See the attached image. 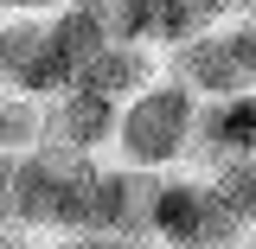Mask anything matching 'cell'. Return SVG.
<instances>
[{
  "label": "cell",
  "instance_id": "cell-2",
  "mask_svg": "<svg viewBox=\"0 0 256 249\" xmlns=\"http://www.w3.org/2000/svg\"><path fill=\"white\" fill-rule=\"evenodd\" d=\"M192 134H198V96L154 77L141 96H128L122 115H116V154L128 173H173L192 154Z\"/></svg>",
  "mask_w": 256,
  "mask_h": 249
},
{
  "label": "cell",
  "instance_id": "cell-13",
  "mask_svg": "<svg viewBox=\"0 0 256 249\" xmlns=\"http://www.w3.org/2000/svg\"><path fill=\"white\" fill-rule=\"evenodd\" d=\"M237 249H256V243H237Z\"/></svg>",
  "mask_w": 256,
  "mask_h": 249
},
{
  "label": "cell",
  "instance_id": "cell-9",
  "mask_svg": "<svg viewBox=\"0 0 256 249\" xmlns=\"http://www.w3.org/2000/svg\"><path fill=\"white\" fill-rule=\"evenodd\" d=\"M230 51H237V64H244V77L256 90V26L250 19H230Z\"/></svg>",
  "mask_w": 256,
  "mask_h": 249
},
{
  "label": "cell",
  "instance_id": "cell-8",
  "mask_svg": "<svg viewBox=\"0 0 256 249\" xmlns=\"http://www.w3.org/2000/svg\"><path fill=\"white\" fill-rule=\"evenodd\" d=\"M212 192L230 205V218L256 230V160H230V166H212Z\"/></svg>",
  "mask_w": 256,
  "mask_h": 249
},
{
  "label": "cell",
  "instance_id": "cell-6",
  "mask_svg": "<svg viewBox=\"0 0 256 249\" xmlns=\"http://www.w3.org/2000/svg\"><path fill=\"white\" fill-rule=\"evenodd\" d=\"M192 154L205 166H230V160H256V90L224 96V102H198V134Z\"/></svg>",
  "mask_w": 256,
  "mask_h": 249
},
{
  "label": "cell",
  "instance_id": "cell-5",
  "mask_svg": "<svg viewBox=\"0 0 256 249\" xmlns=\"http://www.w3.org/2000/svg\"><path fill=\"white\" fill-rule=\"evenodd\" d=\"M166 83L205 96V102L244 96L250 77H244V64H237V51H230V26L198 32V38H186V45H173V51H166Z\"/></svg>",
  "mask_w": 256,
  "mask_h": 249
},
{
  "label": "cell",
  "instance_id": "cell-10",
  "mask_svg": "<svg viewBox=\"0 0 256 249\" xmlns=\"http://www.w3.org/2000/svg\"><path fill=\"white\" fill-rule=\"evenodd\" d=\"M13 179H20V154H0V230L13 224Z\"/></svg>",
  "mask_w": 256,
  "mask_h": 249
},
{
  "label": "cell",
  "instance_id": "cell-1",
  "mask_svg": "<svg viewBox=\"0 0 256 249\" xmlns=\"http://www.w3.org/2000/svg\"><path fill=\"white\" fill-rule=\"evenodd\" d=\"M96 186H102L96 160L58 154V147H32V154H20V179H13V224L20 230L90 237L96 230Z\"/></svg>",
  "mask_w": 256,
  "mask_h": 249
},
{
  "label": "cell",
  "instance_id": "cell-7",
  "mask_svg": "<svg viewBox=\"0 0 256 249\" xmlns=\"http://www.w3.org/2000/svg\"><path fill=\"white\" fill-rule=\"evenodd\" d=\"M154 77L160 70H154V51H148V45H102V51L84 64V77H77L70 90H90V96H102V102L122 109L128 96H141Z\"/></svg>",
  "mask_w": 256,
  "mask_h": 249
},
{
  "label": "cell",
  "instance_id": "cell-4",
  "mask_svg": "<svg viewBox=\"0 0 256 249\" xmlns=\"http://www.w3.org/2000/svg\"><path fill=\"white\" fill-rule=\"evenodd\" d=\"M116 102H102L90 90H64L52 102H38V147H58V154H84L96 160L116 141Z\"/></svg>",
  "mask_w": 256,
  "mask_h": 249
},
{
  "label": "cell",
  "instance_id": "cell-3",
  "mask_svg": "<svg viewBox=\"0 0 256 249\" xmlns=\"http://www.w3.org/2000/svg\"><path fill=\"white\" fill-rule=\"evenodd\" d=\"M250 237L230 218L212 179H160L154 192V218H148V243L154 249H237Z\"/></svg>",
  "mask_w": 256,
  "mask_h": 249
},
{
  "label": "cell",
  "instance_id": "cell-11",
  "mask_svg": "<svg viewBox=\"0 0 256 249\" xmlns=\"http://www.w3.org/2000/svg\"><path fill=\"white\" fill-rule=\"evenodd\" d=\"M0 249H32V243L20 237V230H0Z\"/></svg>",
  "mask_w": 256,
  "mask_h": 249
},
{
  "label": "cell",
  "instance_id": "cell-12",
  "mask_svg": "<svg viewBox=\"0 0 256 249\" xmlns=\"http://www.w3.org/2000/svg\"><path fill=\"white\" fill-rule=\"evenodd\" d=\"M52 249H96V237H64V243H52Z\"/></svg>",
  "mask_w": 256,
  "mask_h": 249
}]
</instances>
